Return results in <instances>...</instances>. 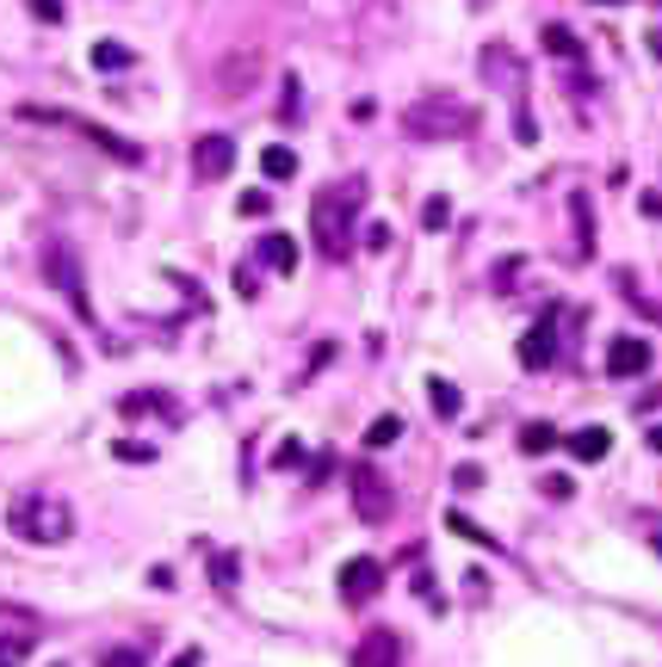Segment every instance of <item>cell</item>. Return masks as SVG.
Segmentation results:
<instances>
[{"label":"cell","instance_id":"obj_27","mask_svg":"<svg viewBox=\"0 0 662 667\" xmlns=\"http://www.w3.org/2000/svg\"><path fill=\"white\" fill-rule=\"evenodd\" d=\"M421 223H427V229H446V223H452V204H446V198H427L421 204Z\"/></svg>","mask_w":662,"mask_h":667},{"label":"cell","instance_id":"obj_24","mask_svg":"<svg viewBox=\"0 0 662 667\" xmlns=\"http://www.w3.org/2000/svg\"><path fill=\"white\" fill-rule=\"evenodd\" d=\"M545 50H552L557 63H576L583 50H576V32H564V25H545Z\"/></svg>","mask_w":662,"mask_h":667},{"label":"cell","instance_id":"obj_23","mask_svg":"<svg viewBox=\"0 0 662 667\" xmlns=\"http://www.w3.org/2000/svg\"><path fill=\"white\" fill-rule=\"evenodd\" d=\"M279 94H285V99H279V118H285V125H298V118H303V80H298V75H285V80H279Z\"/></svg>","mask_w":662,"mask_h":667},{"label":"cell","instance_id":"obj_26","mask_svg":"<svg viewBox=\"0 0 662 667\" xmlns=\"http://www.w3.org/2000/svg\"><path fill=\"white\" fill-rule=\"evenodd\" d=\"M118 464H156V445H142V439H118Z\"/></svg>","mask_w":662,"mask_h":667},{"label":"cell","instance_id":"obj_11","mask_svg":"<svg viewBox=\"0 0 662 667\" xmlns=\"http://www.w3.org/2000/svg\"><path fill=\"white\" fill-rule=\"evenodd\" d=\"M353 667H403V636L396 631H365L360 649H353Z\"/></svg>","mask_w":662,"mask_h":667},{"label":"cell","instance_id":"obj_15","mask_svg":"<svg viewBox=\"0 0 662 667\" xmlns=\"http://www.w3.org/2000/svg\"><path fill=\"white\" fill-rule=\"evenodd\" d=\"M118 415H130V420H142V415H168V420H174L180 408H174V396H161V389H130L125 402H118Z\"/></svg>","mask_w":662,"mask_h":667},{"label":"cell","instance_id":"obj_29","mask_svg":"<svg viewBox=\"0 0 662 667\" xmlns=\"http://www.w3.org/2000/svg\"><path fill=\"white\" fill-rule=\"evenodd\" d=\"M25 661V636H0V667H19Z\"/></svg>","mask_w":662,"mask_h":667},{"label":"cell","instance_id":"obj_4","mask_svg":"<svg viewBox=\"0 0 662 667\" xmlns=\"http://www.w3.org/2000/svg\"><path fill=\"white\" fill-rule=\"evenodd\" d=\"M44 272H50V284H56V291H63L68 303H75L81 322H94V303H87V279H81V260L63 248V241H50V248H44Z\"/></svg>","mask_w":662,"mask_h":667},{"label":"cell","instance_id":"obj_33","mask_svg":"<svg viewBox=\"0 0 662 667\" xmlns=\"http://www.w3.org/2000/svg\"><path fill=\"white\" fill-rule=\"evenodd\" d=\"M32 13L44 19V25H56V19H63V0H32Z\"/></svg>","mask_w":662,"mask_h":667},{"label":"cell","instance_id":"obj_9","mask_svg":"<svg viewBox=\"0 0 662 667\" xmlns=\"http://www.w3.org/2000/svg\"><path fill=\"white\" fill-rule=\"evenodd\" d=\"M229 168H236V142H229V137H199V142H192V173H199L205 186H211V180H223Z\"/></svg>","mask_w":662,"mask_h":667},{"label":"cell","instance_id":"obj_21","mask_svg":"<svg viewBox=\"0 0 662 667\" xmlns=\"http://www.w3.org/2000/svg\"><path fill=\"white\" fill-rule=\"evenodd\" d=\"M396 439H403V420L396 415H378L365 427V451H384V445H396Z\"/></svg>","mask_w":662,"mask_h":667},{"label":"cell","instance_id":"obj_20","mask_svg":"<svg viewBox=\"0 0 662 667\" xmlns=\"http://www.w3.org/2000/svg\"><path fill=\"white\" fill-rule=\"evenodd\" d=\"M427 402H434V415H440V420H458V408H465L446 377H427Z\"/></svg>","mask_w":662,"mask_h":667},{"label":"cell","instance_id":"obj_8","mask_svg":"<svg viewBox=\"0 0 662 667\" xmlns=\"http://www.w3.org/2000/svg\"><path fill=\"white\" fill-rule=\"evenodd\" d=\"M521 365H526V372H552V365H557V310H545L521 334Z\"/></svg>","mask_w":662,"mask_h":667},{"label":"cell","instance_id":"obj_36","mask_svg":"<svg viewBox=\"0 0 662 667\" xmlns=\"http://www.w3.org/2000/svg\"><path fill=\"white\" fill-rule=\"evenodd\" d=\"M638 211H644V217L656 223V217H662V192H644V198H638Z\"/></svg>","mask_w":662,"mask_h":667},{"label":"cell","instance_id":"obj_37","mask_svg":"<svg viewBox=\"0 0 662 667\" xmlns=\"http://www.w3.org/2000/svg\"><path fill=\"white\" fill-rule=\"evenodd\" d=\"M199 661H205V655H199V649H180V655H174V661H168V667H199Z\"/></svg>","mask_w":662,"mask_h":667},{"label":"cell","instance_id":"obj_38","mask_svg":"<svg viewBox=\"0 0 662 667\" xmlns=\"http://www.w3.org/2000/svg\"><path fill=\"white\" fill-rule=\"evenodd\" d=\"M650 56H656V63H662V32H650Z\"/></svg>","mask_w":662,"mask_h":667},{"label":"cell","instance_id":"obj_41","mask_svg":"<svg viewBox=\"0 0 662 667\" xmlns=\"http://www.w3.org/2000/svg\"><path fill=\"white\" fill-rule=\"evenodd\" d=\"M656 557H662V538H656Z\"/></svg>","mask_w":662,"mask_h":667},{"label":"cell","instance_id":"obj_40","mask_svg":"<svg viewBox=\"0 0 662 667\" xmlns=\"http://www.w3.org/2000/svg\"><path fill=\"white\" fill-rule=\"evenodd\" d=\"M595 7H626V0H595Z\"/></svg>","mask_w":662,"mask_h":667},{"label":"cell","instance_id":"obj_35","mask_svg":"<svg viewBox=\"0 0 662 667\" xmlns=\"http://www.w3.org/2000/svg\"><path fill=\"white\" fill-rule=\"evenodd\" d=\"M452 482H458V488H477V482H483V470H477V464H458Z\"/></svg>","mask_w":662,"mask_h":667},{"label":"cell","instance_id":"obj_6","mask_svg":"<svg viewBox=\"0 0 662 667\" xmlns=\"http://www.w3.org/2000/svg\"><path fill=\"white\" fill-rule=\"evenodd\" d=\"M384 593V562L378 557H348L341 562V605H372Z\"/></svg>","mask_w":662,"mask_h":667},{"label":"cell","instance_id":"obj_28","mask_svg":"<svg viewBox=\"0 0 662 667\" xmlns=\"http://www.w3.org/2000/svg\"><path fill=\"white\" fill-rule=\"evenodd\" d=\"M236 211H242V217H267V211H273V198H267V192H242V198H236Z\"/></svg>","mask_w":662,"mask_h":667},{"label":"cell","instance_id":"obj_32","mask_svg":"<svg viewBox=\"0 0 662 667\" xmlns=\"http://www.w3.org/2000/svg\"><path fill=\"white\" fill-rule=\"evenodd\" d=\"M303 464V445H298V439H285V445H279V470H298Z\"/></svg>","mask_w":662,"mask_h":667},{"label":"cell","instance_id":"obj_14","mask_svg":"<svg viewBox=\"0 0 662 667\" xmlns=\"http://www.w3.org/2000/svg\"><path fill=\"white\" fill-rule=\"evenodd\" d=\"M569 223H576V260H595V198L569 192Z\"/></svg>","mask_w":662,"mask_h":667},{"label":"cell","instance_id":"obj_18","mask_svg":"<svg viewBox=\"0 0 662 667\" xmlns=\"http://www.w3.org/2000/svg\"><path fill=\"white\" fill-rule=\"evenodd\" d=\"M260 260H267L273 272H298V241H291V235H267V241H260Z\"/></svg>","mask_w":662,"mask_h":667},{"label":"cell","instance_id":"obj_1","mask_svg":"<svg viewBox=\"0 0 662 667\" xmlns=\"http://www.w3.org/2000/svg\"><path fill=\"white\" fill-rule=\"evenodd\" d=\"M365 217V180L348 173V180H334L329 192H316L310 204V235H316V254L322 260H348L353 254V229Z\"/></svg>","mask_w":662,"mask_h":667},{"label":"cell","instance_id":"obj_5","mask_svg":"<svg viewBox=\"0 0 662 667\" xmlns=\"http://www.w3.org/2000/svg\"><path fill=\"white\" fill-rule=\"evenodd\" d=\"M353 507H360V519H372V526H384L396 513V495H391V482L378 476V464H353Z\"/></svg>","mask_w":662,"mask_h":667},{"label":"cell","instance_id":"obj_12","mask_svg":"<svg viewBox=\"0 0 662 667\" xmlns=\"http://www.w3.org/2000/svg\"><path fill=\"white\" fill-rule=\"evenodd\" d=\"M254 75H260V56H254V50H236V56L217 68V94L223 99H248Z\"/></svg>","mask_w":662,"mask_h":667},{"label":"cell","instance_id":"obj_17","mask_svg":"<svg viewBox=\"0 0 662 667\" xmlns=\"http://www.w3.org/2000/svg\"><path fill=\"white\" fill-rule=\"evenodd\" d=\"M564 445V433H557L552 420H533V427H521V451L526 458H545V451H557Z\"/></svg>","mask_w":662,"mask_h":667},{"label":"cell","instance_id":"obj_19","mask_svg":"<svg viewBox=\"0 0 662 667\" xmlns=\"http://www.w3.org/2000/svg\"><path fill=\"white\" fill-rule=\"evenodd\" d=\"M260 173H267V180H291V173H298V155H291L285 142H273V149H260Z\"/></svg>","mask_w":662,"mask_h":667},{"label":"cell","instance_id":"obj_7","mask_svg":"<svg viewBox=\"0 0 662 667\" xmlns=\"http://www.w3.org/2000/svg\"><path fill=\"white\" fill-rule=\"evenodd\" d=\"M25 118H44V125H68V130H81V137H87V142H99V149H106L111 161H125V168H137V161H142V149H137L130 137H111V130L87 125V118H68V111H38V106L25 111Z\"/></svg>","mask_w":662,"mask_h":667},{"label":"cell","instance_id":"obj_3","mask_svg":"<svg viewBox=\"0 0 662 667\" xmlns=\"http://www.w3.org/2000/svg\"><path fill=\"white\" fill-rule=\"evenodd\" d=\"M7 531L25 538V544H63L68 531H75V513L56 495H19L13 507H7Z\"/></svg>","mask_w":662,"mask_h":667},{"label":"cell","instance_id":"obj_13","mask_svg":"<svg viewBox=\"0 0 662 667\" xmlns=\"http://www.w3.org/2000/svg\"><path fill=\"white\" fill-rule=\"evenodd\" d=\"M483 75L495 80V87H502V94H514V99L526 94V68L514 63V56H508L502 44H489V50H483Z\"/></svg>","mask_w":662,"mask_h":667},{"label":"cell","instance_id":"obj_31","mask_svg":"<svg viewBox=\"0 0 662 667\" xmlns=\"http://www.w3.org/2000/svg\"><path fill=\"white\" fill-rule=\"evenodd\" d=\"M538 488H545V495H552V501H569V495H576V482H569V476H545V482H538Z\"/></svg>","mask_w":662,"mask_h":667},{"label":"cell","instance_id":"obj_34","mask_svg":"<svg viewBox=\"0 0 662 667\" xmlns=\"http://www.w3.org/2000/svg\"><path fill=\"white\" fill-rule=\"evenodd\" d=\"M99 667H142V655H137V649H111Z\"/></svg>","mask_w":662,"mask_h":667},{"label":"cell","instance_id":"obj_25","mask_svg":"<svg viewBox=\"0 0 662 667\" xmlns=\"http://www.w3.org/2000/svg\"><path fill=\"white\" fill-rule=\"evenodd\" d=\"M446 531H452V538H465V544H483V550H495V538H489L483 526H471L465 513H446Z\"/></svg>","mask_w":662,"mask_h":667},{"label":"cell","instance_id":"obj_30","mask_svg":"<svg viewBox=\"0 0 662 667\" xmlns=\"http://www.w3.org/2000/svg\"><path fill=\"white\" fill-rule=\"evenodd\" d=\"M211 581H217V588H236V557H217V562H211Z\"/></svg>","mask_w":662,"mask_h":667},{"label":"cell","instance_id":"obj_10","mask_svg":"<svg viewBox=\"0 0 662 667\" xmlns=\"http://www.w3.org/2000/svg\"><path fill=\"white\" fill-rule=\"evenodd\" d=\"M650 341H638V334H619L613 346H607V377H644L650 372Z\"/></svg>","mask_w":662,"mask_h":667},{"label":"cell","instance_id":"obj_39","mask_svg":"<svg viewBox=\"0 0 662 667\" xmlns=\"http://www.w3.org/2000/svg\"><path fill=\"white\" fill-rule=\"evenodd\" d=\"M650 451H662V427H650Z\"/></svg>","mask_w":662,"mask_h":667},{"label":"cell","instance_id":"obj_22","mask_svg":"<svg viewBox=\"0 0 662 667\" xmlns=\"http://www.w3.org/2000/svg\"><path fill=\"white\" fill-rule=\"evenodd\" d=\"M94 68H99V75H111V68H130V50L118 44V37H99V44H94Z\"/></svg>","mask_w":662,"mask_h":667},{"label":"cell","instance_id":"obj_16","mask_svg":"<svg viewBox=\"0 0 662 667\" xmlns=\"http://www.w3.org/2000/svg\"><path fill=\"white\" fill-rule=\"evenodd\" d=\"M569 451H576V464H600L613 451V433L607 427H583V433H569Z\"/></svg>","mask_w":662,"mask_h":667},{"label":"cell","instance_id":"obj_2","mask_svg":"<svg viewBox=\"0 0 662 667\" xmlns=\"http://www.w3.org/2000/svg\"><path fill=\"white\" fill-rule=\"evenodd\" d=\"M403 130H409L415 142H458L477 130V106H465V99H415L409 111H403Z\"/></svg>","mask_w":662,"mask_h":667}]
</instances>
